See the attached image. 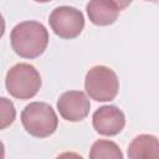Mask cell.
<instances>
[{"instance_id": "obj_1", "label": "cell", "mask_w": 159, "mask_h": 159, "mask_svg": "<svg viewBox=\"0 0 159 159\" xmlns=\"http://www.w3.org/2000/svg\"><path fill=\"white\" fill-rule=\"evenodd\" d=\"M12 50L22 58H36L43 53L48 43L46 27L37 21H22L10 34Z\"/></svg>"}, {"instance_id": "obj_2", "label": "cell", "mask_w": 159, "mask_h": 159, "mask_svg": "<svg viewBox=\"0 0 159 159\" xmlns=\"http://www.w3.org/2000/svg\"><path fill=\"white\" fill-rule=\"evenodd\" d=\"M25 130L36 138H46L55 133L58 119L53 108L45 102H31L21 112Z\"/></svg>"}, {"instance_id": "obj_3", "label": "cell", "mask_w": 159, "mask_h": 159, "mask_svg": "<svg viewBox=\"0 0 159 159\" xmlns=\"http://www.w3.org/2000/svg\"><path fill=\"white\" fill-rule=\"evenodd\" d=\"M5 86L10 96L17 99L35 97L41 87V76L30 63H16L6 73Z\"/></svg>"}, {"instance_id": "obj_4", "label": "cell", "mask_w": 159, "mask_h": 159, "mask_svg": "<svg viewBox=\"0 0 159 159\" xmlns=\"http://www.w3.org/2000/svg\"><path fill=\"white\" fill-rule=\"evenodd\" d=\"M84 89L89 98L97 102H108L118 94L119 80L112 68L107 66H94L86 75Z\"/></svg>"}, {"instance_id": "obj_5", "label": "cell", "mask_w": 159, "mask_h": 159, "mask_svg": "<svg viewBox=\"0 0 159 159\" xmlns=\"http://www.w3.org/2000/svg\"><path fill=\"white\" fill-rule=\"evenodd\" d=\"M52 31L61 39H75L84 27L83 14L76 7L62 5L52 10L48 17Z\"/></svg>"}, {"instance_id": "obj_6", "label": "cell", "mask_w": 159, "mask_h": 159, "mask_svg": "<svg viewBox=\"0 0 159 159\" xmlns=\"http://www.w3.org/2000/svg\"><path fill=\"white\" fill-rule=\"evenodd\" d=\"M91 103L82 91H67L62 93L57 101L60 116L68 122H80L89 113Z\"/></svg>"}, {"instance_id": "obj_7", "label": "cell", "mask_w": 159, "mask_h": 159, "mask_svg": "<svg viewBox=\"0 0 159 159\" xmlns=\"http://www.w3.org/2000/svg\"><path fill=\"white\" fill-rule=\"evenodd\" d=\"M92 124L102 135H117L125 125V116L116 106H102L93 113Z\"/></svg>"}, {"instance_id": "obj_8", "label": "cell", "mask_w": 159, "mask_h": 159, "mask_svg": "<svg viewBox=\"0 0 159 159\" xmlns=\"http://www.w3.org/2000/svg\"><path fill=\"white\" fill-rule=\"evenodd\" d=\"M130 2L128 1H114V0H92L87 4L86 10L92 24L97 26L112 25L122 9Z\"/></svg>"}, {"instance_id": "obj_9", "label": "cell", "mask_w": 159, "mask_h": 159, "mask_svg": "<svg viewBox=\"0 0 159 159\" xmlns=\"http://www.w3.org/2000/svg\"><path fill=\"white\" fill-rule=\"evenodd\" d=\"M129 159H159V142L155 135L140 134L128 147Z\"/></svg>"}, {"instance_id": "obj_10", "label": "cell", "mask_w": 159, "mask_h": 159, "mask_svg": "<svg viewBox=\"0 0 159 159\" xmlns=\"http://www.w3.org/2000/svg\"><path fill=\"white\" fill-rule=\"evenodd\" d=\"M89 159H123V153L114 142L98 139L91 147Z\"/></svg>"}, {"instance_id": "obj_11", "label": "cell", "mask_w": 159, "mask_h": 159, "mask_svg": "<svg viewBox=\"0 0 159 159\" xmlns=\"http://www.w3.org/2000/svg\"><path fill=\"white\" fill-rule=\"evenodd\" d=\"M16 118V109L11 99L0 97V130L7 128Z\"/></svg>"}, {"instance_id": "obj_12", "label": "cell", "mask_w": 159, "mask_h": 159, "mask_svg": "<svg viewBox=\"0 0 159 159\" xmlns=\"http://www.w3.org/2000/svg\"><path fill=\"white\" fill-rule=\"evenodd\" d=\"M56 159H83L82 155L75 153V152H65L62 154H60Z\"/></svg>"}, {"instance_id": "obj_13", "label": "cell", "mask_w": 159, "mask_h": 159, "mask_svg": "<svg viewBox=\"0 0 159 159\" xmlns=\"http://www.w3.org/2000/svg\"><path fill=\"white\" fill-rule=\"evenodd\" d=\"M4 32H5V20L0 14V39L4 36Z\"/></svg>"}, {"instance_id": "obj_14", "label": "cell", "mask_w": 159, "mask_h": 159, "mask_svg": "<svg viewBox=\"0 0 159 159\" xmlns=\"http://www.w3.org/2000/svg\"><path fill=\"white\" fill-rule=\"evenodd\" d=\"M4 158H5V147L0 140V159H4Z\"/></svg>"}]
</instances>
